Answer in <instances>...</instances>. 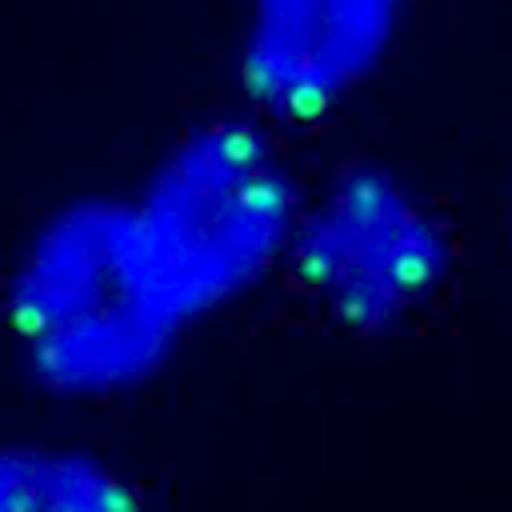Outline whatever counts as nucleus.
Masks as SVG:
<instances>
[{
    "instance_id": "39448f33",
    "label": "nucleus",
    "mask_w": 512,
    "mask_h": 512,
    "mask_svg": "<svg viewBox=\"0 0 512 512\" xmlns=\"http://www.w3.org/2000/svg\"><path fill=\"white\" fill-rule=\"evenodd\" d=\"M0 512H148L104 456L52 440H0Z\"/></svg>"
},
{
    "instance_id": "20e7f679",
    "label": "nucleus",
    "mask_w": 512,
    "mask_h": 512,
    "mask_svg": "<svg viewBox=\"0 0 512 512\" xmlns=\"http://www.w3.org/2000/svg\"><path fill=\"white\" fill-rule=\"evenodd\" d=\"M412 0H244L236 72L268 124L344 108L392 56Z\"/></svg>"
},
{
    "instance_id": "f03ea898",
    "label": "nucleus",
    "mask_w": 512,
    "mask_h": 512,
    "mask_svg": "<svg viewBox=\"0 0 512 512\" xmlns=\"http://www.w3.org/2000/svg\"><path fill=\"white\" fill-rule=\"evenodd\" d=\"M276 124L256 112L192 120L128 192L148 260L192 324L284 272L304 204Z\"/></svg>"
},
{
    "instance_id": "7ed1b4c3",
    "label": "nucleus",
    "mask_w": 512,
    "mask_h": 512,
    "mask_svg": "<svg viewBox=\"0 0 512 512\" xmlns=\"http://www.w3.org/2000/svg\"><path fill=\"white\" fill-rule=\"evenodd\" d=\"M452 256L448 220L404 172L348 160L304 188L284 276L332 324L384 336L428 312Z\"/></svg>"
},
{
    "instance_id": "f257e3e1",
    "label": "nucleus",
    "mask_w": 512,
    "mask_h": 512,
    "mask_svg": "<svg viewBox=\"0 0 512 512\" xmlns=\"http://www.w3.org/2000/svg\"><path fill=\"white\" fill-rule=\"evenodd\" d=\"M4 324L24 372L64 400L148 384L188 336L128 192L68 196L24 232L4 276Z\"/></svg>"
}]
</instances>
